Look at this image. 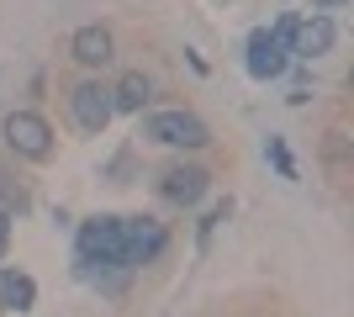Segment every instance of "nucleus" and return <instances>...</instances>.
<instances>
[{
    "mask_svg": "<svg viewBox=\"0 0 354 317\" xmlns=\"http://www.w3.org/2000/svg\"><path fill=\"white\" fill-rule=\"evenodd\" d=\"M74 254L85 270H127L122 259V217H85L74 233Z\"/></svg>",
    "mask_w": 354,
    "mask_h": 317,
    "instance_id": "f257e3e1",
    "label": "nucleus"
},
{
    "mask_svg": "<svg viewBox=\"0 0 354 317\" xmlns=\"http://www.w3.org/2000/svg\"><path fill=\"white\" fill-rule=\"evenodd\" d=\"M143 133L153 137V143H164V148H207L212 143V127L196 111H153V117L143 122Z\"/></svg>",
    "mask_w": 354,
    "mask_h": 317,
    "instance_id": "f03ea898",
    "label": "nucleus"
},
{
    "mask_svg": "<svg viewBox=\"0 0 354 317\" xmlns=\"http://www.w3.org/2000/svg\"><path fill=\"white\" fill-rule=\"evenodd\" d=\"M0 133H6V148H11L16 159L43 164L48 153H53V127H48V117H37V111H11V117L0 122Z\"/></svg>",
    "mask_w": 354,
    "mask_h": 317,
    "instance_id": "7ed1b4c3",
    "label": "nucleus"
},
{
    "mask_svg": "<svg viewBox=\"0 0 354 317\" xmlns=\"http://www.w3.org/2000/svg\"><path fill=\"white\" fill-rule=\"evenodd\" d=\"M164 249H169V227L159 217H122V259H127V270L153 265Z\"/></svg>",
    "mask_w": 354,
    "mask_h": 317,
    "instance_id": "20e7f679",
    "label": "nucleus"
},
{
    "mask_svg": "<svg viewBox=\"0 0 354 317\" xmlns=\"http://www.w3.org/2000/svg\"><path fill=\"white\" fill-rule=\"evenodd\" d=\"M69 117L80 133H106L111 127V117H117V106H111V85H101V79H80L69 90Z\"/></svg>",
    "mask_w": 354,
    "mask_h": 317,
    "instance_id": "39448f33",
    "label": "nucleus"
},
{
    "mask_svg": "<svg viewBox=\"0 0 354 317\" xmlns=\"http://www.w3.org/2000/svg\"><path fill=\"white\" fill-rule=\"evenodd\" d=\"M207 191H212V175L201 164H185V159H180V164H169L159 175V196L169 201V206H201V201H207Z\"/></svg>",
    "mask_w": 354,
    "mask_h": 317,
    "instance_id": "423d86ee",
    "label": "nucleus"
},
{
    "mask_svg": "<svg viewBox=\"0 0 354 317\" xmlns=\"http://www.w3.org/2000/svg\"><path fill=\"white\" fill-rule=\"evenodd\" d=\"M333 43H339V27H333V16H328V11H312L307 21H296V32H291V53L301 64L333 53Z\"/></svg>",
    "mask_w": 354,
    "mask_h": 317,
    "instance_id": "0eeeda50",
    "label": "nucleus"
},
{
    "mask_svg": "<svg viewBox=\"0 0 354 317\" xmlns=\"http://www.w3.org/2000/svg\"><path fill=\"white\" fill-rule=\"evenodd\" d=\"M69 59L80 64V69H106V64L117 59V43H111V32H106L101 21H85V27L69 37Z\"/></svg>",
    "mask_w": 354,
    "mask_h": 317,
    "instance_id": "6e6552de",
    "label": "nucleus"
},
{
    "mask_svg": "<svg viewBox=\"0 0 354 317\" xmlns=\"http://www.w3.org/2000/svg\"><path fill=\"white\" fill-rule=\"evenodd\" d=\"M243 64H249L254 79H281L286 75V48L270 37V27L249 32V48H243Z\"/></svg>",
    "mask_w": 354,
    "mask_h": 317,
    "instance_id": "1a4fd4ad",
    "label": "nucleus"
},
{
    "mask_svg": "<svg viewBox=\"0 0 354 317\" xmlns=\"http://www.w3.org/2000/svg\"><path fill=\"white\" fill-rule=\"evenodd\" d=\"M0 307L6 312H32L37 307V280L27 270H0Z\"/></svg>",
    "mask_w": 354,
    "mask_h": 317,
    "instance_id": "9d476101",
    "label": "nucleus"
},
{
    "mask_svg": "<svg viewBox=\"0 0 354 317\" xmlns=\"http://www.w3.org/2000/svg\"><path fill=\"white\" fill-rule=\"evenodd\" d=\"M148 101H153V85H148L143 69H127V75L111 85V106H117V111H143Z\"/></svg>",
    "mask_w": 354,
    "mask_h": 317,
    "instance_id": "9b49d317",
    "label": "nucleus"
},
{
    "mask_svg": "<svg viewBox=\"0 0 354 317\" xmlns=\"http://www.w3.org/2000/svg\"><path fill=\"white\" fill-rule=\"evenodd\" d=\"M0 206L11 211V217H16V211H27V191H21V185H16L6 169H0Z\"/></svg>",
    "mask_w": 354,
    "mask_h": 317,
    "instance_id": "f8f14e48",
    "label": "nucleus"
},
{
    "mask_svg": "<svg viewBox=\"0 0 354 317\" xmlns=\"http://www.w3.org/2000/svg\"><path fill=\"white\" fill-rule=\"evenodd\" d=\"M265 153H270V164L281 169V180H296V164H291V153H286V143H281V137H270V143H265Z\"/></svg>",
    "mask_w": 354,
    "mask_h": 317,
    "instance_id": "ddd939ff",
    "label": "nucleus"
},
{
    "mask_svg": "<svg viewBox=\"0 0 354 317\" xmlns=\"http://www.w3.org/2000/svg\"><path fill=\"white\" fill-rule=\"evenodd\" d=\"M344 148H349V137L328 133V164H333V175H344Z\"/></svg>",
    "mask_w": 354,
    "mask_h": 317,
    "instance_id": "4468645a",
    "label": "nucleus"
},
{
    "mask_svg": "<svg viewBox=\"0 0 354 317\" xmlns=\"http://www.w3.org/2000/svg\"><path fill=\"white\" fill-rule=\"evenodd\" d=\"M296 21H301V16H296V11H286L281 21H275V32H270V37H275V43H281L286 53H291V32H296Z\"/></svg>",
    "mask_w": 354,
    "mask_h": 317,
    "instance_id": "2eb2a0df",
    "label": "nucleus"
},
{
    "mask_svg": "<svg viewBox=\"0 0 354 317\" xmlns=\"http://www.w3.org/2000/svg\"><path fill=\"white\" fill-rule=\"evenodd\" d=\"M227 211H233V201H217V206L207 211V222H201V243L212 238V227H217V222H227Z\"/></svg>",
    "mask_w": 354,
    "mask_h": 317,
    "instance_id": "dca6fc26",
    "label": "nucleus"
},
{
    "mask_svg": "<svg viewBox=\"0 0 354 317\" xmlns=\"http://www.w3.org/2000/svg\"><path fill=\"white\" fill-rule=\"evenodd\" d=\"M11 222H16V217L0 206V259H6V249H11Z\"/></svg>",
    "mask_w": 354,
    "mask_h": 317,
    "instance_id": "f3484780",
    "label": "nucleus"
},
{
    "mask_svg": "<svg viewBox=\"0 0 354 317\" xmlns=\"http://www.w3.org/2000/svg\"><path fill=\"white\" fill-rule=\"evenodd\" d=\"M333 6H344V0H312V11H333Z\"/></svg>",
    "mask_w": 354,
    "mask_h": 317,
    "instance_id": "a211bd4d",
    "label": "nucleus"
}]
</instances>
